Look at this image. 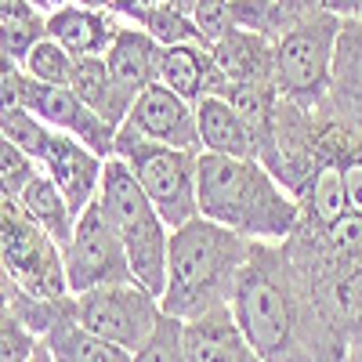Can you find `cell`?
Instances as JSON below:
<instances>
[{"label":"cell","instance_id":"d6986e66","mask_svg":"<svg viewBox=\"0 0 362 362\" xmlns=\"http://www.w3.org/2000/svg\"><path fill=\"white\" fill-rule=\"evenodd\" d=\"M69 90L90 109L98 112L105 124H112L116 131L124 127V119L131 112V98L124 95V90L116 87L112 73H109V62L105 54H95V58H76L73 66V80H69Z\"/></svg>","mask_w":362,"mask_h":362},{"label":"cell","instance_id":"4fadbf2b","mask_svg":"<svg viewBox=\"0 0 362 362\" xmlns=\"http://www.w3.org/2000/svg\"><path fill=\"white\" fill-rule=\"evenodd\" d=\"M40 348L47 351L51 362H131L127 348L90 334V329L76 319L73 297H66L62 305L54 308L47 329L40 334Z\"/></svg>","mask_w":362,"mask_h":362},{"label":"cell","instance_id":"d4e9b609","mask_svg":"<svg viewBox=\"0 0 362 362\" xmlns=\"http://www.w3.org/2000/svg\"><path fill=\"white\" fill-rule=\"evenodd\" d=\"M138 25H141L160 47H174V44H203L196 18L185 15V11H177V8H170V4H163V0H160L156 8H148L145 18H141Z\"/></svg>","mask_w":362,"mask_h":362},{"label":"cell","instance_id":"52a82bcc","mask_svg":"<svg viewBox=\"0 0 362 362\" xmlns=\"http://www.w3.org/2000/svg\"><path fill=\"white\" fill-rule=\"evenodd\" d=\"M62 268H66V283L73 297L112 286V283H138L127 261V250L119 243V235L112 232L109 218L102 214L98 199L76 218L69 243L62 247Z\"/></svg>","mask_w":362,"mask_h":362},{"label":"cell","instance_id":"83f0119b","mask_svg":"<svg viewBox=\"0 0 362 362\" xmlns=\"http://www.w3.org/2000/svg\"><path fill=\"white\" fill-rule=\"evenodd\" d=\"M37 174H40V163L0 134V189L8 192V199H18Z\"/></svg>","mask_w":362,"mask_h":362},{"label":"cell","instance_id":"44dd1931","mask_svg":"<svg viewBox=\"0 0 362 362\" xmlns=\"http://www.w3.org/2000/svg\"><path fill=\"white\" fill-rule=\"evenodd\" d=\"M29 218H33L58 247H66L69 243V235H73V228H76V210L69 206V199L62 196V189L54 185V181L40 170L33 181H29V189L15 199Z\"/></svg>","mask_w":362,"mask_h":362},{"label":"cell","instance_id":"e0dca14e","mask_svg":"<svg viewBox=\"0 0 362 362\" xmlns=\"http://www.w3.org/2000/svg\"><path fill=\"white\" fill-rule=\"evenodd\" d=\"M124 22L127 18H119L112 11L66 4L54 15H47V37L62 44L73 58H95V54H105L112 47V40H116Z\"/></svg>","mask_w":362,"mask_h":362},{"label":"cell","instance_id":"ffe728a7","mask_svg":"<svg viewBox=\"0 0 362 362\" xmlns=\"http://www.w3.org/2000/svg\"><path fill=\"white\" fill-rule=\"evenodd\" d=\"M214 62L228 83H272V40L250 29H232L214 47Z\"/></svg>","mask_w":362,"mask_h":362},{"label":"cell","instance_id":"d6a6232c","mask_svg":"<svg viewBox=\"0 0 362 362\" xmlns=\"http://www.w3.org/2000/svg\"><path fill=\"white\" fill-rule=\"evenodd\" d=\"M279 4H283V11L290 15L293 25L305 22V18H312V15H319V11H326L322 0H279Z\"/></svg>","mask_w":362,"mask_h":362},{"label":"cell","instance_id":"3957f363","mask_svg":"<svg viewBox=\"0 0 362 362\" xmlns=\"http://www.w3.org/2000/svg\"><path fill=\"white\" fill-rule=\"evenodd\" d=\"M98 206H102V214L109 218L112 232L119 235V243H124V250H127L134 279L148 293L163 297V290H167L170 228L156 214V206L148 203V196L138 185V177L131 174V167L119 156L105 160L102 185H98Z\"/></svg>","mask_w":362,"mask_h":362},{"label":"cell","instance_id":"7c38bea8","mask_svg":"<svg viewBox=\"0 0 362 362\" xmlns=\"http://www.w3.org/2000/svg\"><path fill=\"white\" fill-rule=\"evenodd\" d=\"M40 170L54 181L58 189H62V196L69 199V206L76 210V214H83V210L98 199L105 160L90 153L83 141H76V138H69L62 131H54L47 153L40 156Z\"/></svg>","mask_w":362,"mask_h":362},{"label":"cell","instance_id":"6da1fadb","mask_svg":"<svg viewBox=\"0 0 362 362\" xmlns=\"http://www.w3.org/2000/svg\"><path fill=\"white\" fill-rule=\"evenodd\" d=\"M199 218H210L250 243H286L300 228L297 196L279 185L257 156H214L199 153Z\"/></svg>","mask_w":362,"mask_h":362},{"label":"cell","instance_id":"cb8c5ba5","mask_svg":"<svg viewBox=\"0 0 362 362\" xmlns=\"http://www.w3.org/2000/svg\"><path fill=\"white\" fill-rule=\"evenodd\" d=\"M131 362H189L185 351V319L177 315H160L153 334L141 341L138 351H131Z\"/></svg>","mask_w":362,"mask_h":362},{"label":"cell","instance_id":"30bf717a","mask_svg":"<svg viewBox=\"0 0 362 362\" xmlns=\"http://www.w3.org/2000/svg\"><path fill=\"white\" fill-rule=\"evenodd\" d=\"M124 138L153 141V145H170V148H189V153H203L199 145V127H196V105L174 95L170 87L153 83L134 98L124 127Z\"/></svg>","mask_w":362,"mask_h":362},{"label":"cell","instance_id":"1f68e13d","mask_svg":"<svg viewBox=\"0 0 362 362\" xmlns=\"http://www.w3.org/2000/svg\"><path fill=\"white\" fill-rule=\"evenodd\" d=\"M341 362H362V315L344 322V358Z\"/></svg>","mask_w":362,"mask_h":362},{"label":"cell","instance_id":"d590c367","mask_svg":"<svg viewBox=\"0 0 362 362\" xmlns=\"http://www.w3.org/2000/svg\"><path fill=\"white\" fill-rule=\"evenodd\" d=\"M163 4H170V8H177V11H185V15H192V11L199 8V0H163Z\"/></svg>","mask_w":362,"mask_h":362},{"label":"cell","instance_id":"7a4b0ae2","mask_svg":"<svg viewBox=\"0 0 362 362\" xmlns=\"http://www.w3.org/2000/svg\"><path fill=\"white\" fill-rule=\"evenodd\" d=\"M250 254V239L210 218H192L189 225L174 228L167 254V290L160 297V308L189 322L232 305Z\"/></svg>","mask_w":362,"mask_h":362},{"label":"cell","instance_id":"8992f818","mask_svg":"<svg viewBox=\"0 0 362 362\" xmlns=\"http://www.w3.org/2000/svg\"><path fill=\"white\" fill-rule=\"evenodd\" d=\"M0 272L25 300H66L69 283L62 268V247L8 199L0 206Z\"/></svg>","mask_w":362,"mask_h":362},{"label":"cell","instance_id":"f546056e","mask_svg":"<svg viewBox=\"0 0 362 362\" xmlns=\"http://www.w3.org/2000/svg\"><path fill=\"white\" fill-rule=\"evenodd\" d=\"M192 18L199 25V37H203L206 47H214L225 33H232V29H235L228 0H199V8L192 11Z\"/></svg>","mask_w":362,"mask_h":362},{"label":"cell","instance_id":"e575fe53","mask_svg":"<svg viewBox=\"0 0 362 362\" xmlns=\"http://www.w3.org/2000/svg\"><path fill=\"white\" fill-rule=\"evenodd\" d=\"M25 4H33L40 15H54L58 8H66V4H73V0H25Z\"/></svg>","mask_w":362,"mask_h":362},{"label":"cell","instance_id":"277c9868","mask_svg":"<svg viewBox=\"0 0 362 362\" xmlns=\"http://www.w3.org/2000/svg\"><path fill=\"white\" fill-rule=\"evenodd\" d=\"M337 33H341V18L334 11H319L290 25L272 44V83H276L283 102L300 109L322 105L329 90V73H334Z\"/></svg>","mask_w":362,"mask_h":362},{"label":"cell","instance_id":"836d02e7","mask_svg":"<svg viewBox=\"0 0 362 362\" xmlns=\"http://www.w3.org/2000/svg\"><path fill=\"white\" fill-rule=\"evenodd\" d=\"M18 297H22V293L15 290V283L4 276V272H0V322L15 315V308H18Z\"/></svg>","mask_w":362,"mask_h":362},{"label":"cell","instance_id":"603a6c76","mask_svg":"<svg viewBox=\"0 0 362 362\" xmlns=\"http://www.w3.org/2000/svg\"><path fill=\"white\" fill-rule=\"evenodd\" d=\"M228 8H232L235 29H250L257 37H268L272 44L293 25L279 0H228Z\"/></svg>","mask_w":362,"mask_h":362},{"label":"cell","instance_id":"9a60e30c","mask_svg":"<svg viewBox=\"0 0 362 362\" xmlns=\"http://www.w3.org/2000/svg\"><path fill=\"white\" fill-rule=\"evenodd\" d=\"M105 62H109V73H112L116 87L134 102L145 87L160 83L163 47L148 37L141 25L124 22V25H119V33H116V40H112V47L105 51Z\"/></svg>","mask_w":362,"mask_h":362},{"label":"cell","instance_id":"5bb4252c","mask_svg":"<svg viewBox=\"0 0 362 362\" xmlns=\"http://www.w3.org/2000/svg\"><path fill=\"white\" fill-rule=\"evenodd\" d=\"M185 351L189 362H264L247 341L243 326L235 322L232 305L214 308L185 322Z\"/></svg>","mask_w":362,"mask_h":362},{"label":"cell","instance_id":"2e32d148","mask_svg":"<svg viewBox=\"0 0 362 362\" xmlns=\"http://www.w3.org/2000/svg\"><path fill=\"white\" fill-rule=\"evenodd\" d=\"M160 83L170 87L174 95H181L185 102H199V98H221L228 80L221 76L214 54L206 44H174L163 47V62H160Z\"/></svg>","mask_w":362,"mask_h":362},{"label":"cell","instance_id":"4dcf8cb0","mask_svg":"<svg viewBox=\"0 0 362 362\" xmlns=\"http://www.w3.org/2000/svg\"><path fill=\"white\" fill-rule=\"evenodd\" d=\"M73 4H80V8H98V11H112V15H119V18H127V22H141L145 18V11L148 8H156L160 0H73Z\"/></svg>","mask_w":362,"mask_h":362},{"label":"cell","instance_id":"8fae6325","mask_svg":"<svg viewBox=\"0 0 362 362\" xmlns=\"http://www.w3.org/2000/svg\"><path fill=\"white\" fill-rule=\"evenodd\" d=\"M312 112L334 119L362 141V18H341L329 90Z\"/></svg>","mask_w":362,"mask_h":362},{"label":"cell","instance_id":"9c48e42d","mask_svg":"<svg viewBox=\"0 0 362 362\" xmlns=\"http://www.w3.org/2000/svg\"><path fill=\"white\" fill-rule=\"evenodd\" d=\"M18 105L29 109L37 119L51 131H62L76 141H83L95 156L109 160L116 156V127L105 124L98 112H90L69 87H51V83H37V80H22V95H18Z\"/></svg>","mask_w":362,"mask_h":362},{"label":"cell","instance_id":"484cf974","mask_svg":"<svg viewBox=\"0 0 362 362\" xmlns=\"http://www.w3.org/2000/svg\"><path fill=\"white\" fill-rule=\"evenodd\" d=\"M73 66H76V58L58 40H51V37H44L40 44H33V51H29L25 62H22V69H25L29 80L51 83V87H69Z\"/></svg>","mask_w":362,"mask_h":362},{"label":"cell","instance_id":"ba28073f","mask_svg":"<svg viewBox=\"0 0 362 362\" xmlns=\"http://www.w3.org/2000/svg\"><path fill=\"white\" fill-rule=\"evenodd\" d=\"M73 312L90 334H98L127 351H138L163 315L160 297L148 293L141 283H112L102 290H87L73 297Z\"/></svg>","mask_w":362,"mask_h":362},{"label":"cell","instance_id":"f1b7e54d","mask_svg":"<svg viewBox=\"0 0 362 362\" xmlns=\"http://www.w3.org/2000/svg\"><path fill=\"white\" fill-rule=\"evenodd\" d=\"M40 351V337L18 315L0 322V362H33Z\"/></svg>","mask_w":362,"mask_h":362},{"label":"cell","instance_id":"5b68a950","mask_svg":"<svg viewBox=\"0 0 362 362\" xmlns=\"http://www.w3.org/2000/svg\"><path fill=\"white\" fill-rule=\"evenodd\" d=\"M116 156L131 167L141 192L156 206V214L167 221L170 232L199 218V153L116 134Z\"/></svg>","mask_w":362,"mask_h":362},{"label":"cell","instance_id":"8d00e7d4","mask_svg":"<svg viewBox=\"0 0 362 362\" xmlns=\"http://www.w3.org/2000/svg\"><path fill=\"white\" fill-rule=\"evenodd\" d=\"M18 4H22V0H0V15L11 11V8H18Z\"/></svg>","mask_w":362,"mask_h":362},{"label":"cell","instance_id":"4316f807","mask_svg":"<svg viewBox=\"0 0 362 362\" xmlns=\"http://www.w3.org/2000/svg\"><path fill=\"white\" fill-rule=\"evenodd\" d=\"M0 134H4L11 145H18L25 156H33L40 163V156L47 153L54 131L44 124V119H37L29 109L15 105V109H0Z\"/></svg>","mask_w":362,"mask_h":362},{"label":"cell","instance_id":"ac0fdd59","mask_svg":"<svg viewBox=\"0 0 362 362\" xmlns=\"http://www.w3.org/2000/svg\"><path fill=\"white\" fill-rule=\"evenodd\" d=\"M196 127H199V145L203 153L214 156H257V141L247 127V119L232 109L228 98H199L196 102Z\"/></svg>","mask_w":362,"mask_h":362},{"label":"cell","instance_id":"f35d334b","mask_svg":"<svg viewBox=\"0 0 362 362\" xmlns=\"http://www.w3.org/2000/svg\"><path fill=\"white\" fill-rule=\"evenodd\" d=\"M4 203H8V192H4V189H0V206H4Z\"/></svg>","mask_w":362,"mask_h":362},{"label":"cell","instance_id":"7402d4cb","mask_svg":"<svg viewBox=\"0 0 362 362\" xmlns=\"http://www.w3.org/2000/svg\"><path fill=\"white\" fill-rule=\"evenodd\" d=\"M47 37V15H40L33 4H22L0 15V54L11 62H25V54L33 51V44H40Z\"/></svg>","mask_w":362,"mask_h":362},{"label":"cell","instance_id":"74e56055","mask_svg":"<svg viewBox=\"0 0 362 362\" xmlns=\"http://www.w3.org/2000/svg\"><path fill=\"white\" fill-rule=\"evenodd\" d=\"M33 362H51V358H47V351H44V348H40V351H37V355H33Z\"/></svg>","mask_w":362,"mask_h":362}]
</instances>
